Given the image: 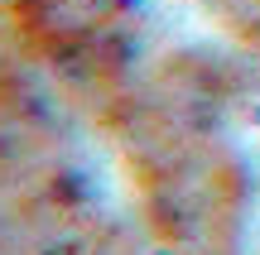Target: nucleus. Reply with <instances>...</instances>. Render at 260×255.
<instances>
[{
  "label": "nucleus",
  "mask_w": 260,
  "mask_h": 255,
  "mask_svg": "<svg viewBox=\"0 0 260 255\" xmlns=\"http://www.w3.org/2000/svg\"><path fill=\"white\" fill-rule=\"evenodd\" d=\"M111 130L159 246L169 255H241L246 169L222 130L212 82L169 67L116 96Z\"/></svg>",
  "instance_id": "1"
},
{
  "label": "nucleus",
  "mask_w": 260,
  "mask_h": 255,
  "mask_svg": "<svg viewBox=\"0 0 260 255\" xmlns=\"http://www.w3.org/2000/svg\"><path fill=\"white\" fill-rule=\"evenodd\" d=\"M92 188L53 106L0 58V255H77Z\"/></svg>",
  "instance_id": "2"
},
{
  "label": "nucleus",
  "mask_w": 260,
  "mask_h": 255,
  "mask_svg": "<svg viewBox=\"0 0 260 255\" xmlns=\"http://www.w3.org/2000/svg\"><path fill=\"white\" fill-rule=\"evenodd\" d=\"M130 0H10L19 44L53 72L87 87H111L125 58Z\"/></svg>",
  "instance_id": "3"
}]
</instances>
